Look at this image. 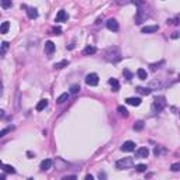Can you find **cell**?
I'll use <instances>...</instances> for the list:
<instances>
[{"instance_id": "cell-1", "label": "cell", "mask_w": 180, "mask_h": 180, "mask_svg": "<svg viewBox=\"0 0 180 180\" xmlns=\"http://www.w3.org/2000/svg\"><path fill=\"white\" fill-rule=\"evenodd\" d=\"M165 107H166V99H165V96H158V97L153 100V103H152V106H151V110H152L153 114H158V113H162V111H163Z\"/></svg>"}, {"instance_id": "cell-2", "label": "cell", "mask_w": 180, "mask_h": 180, "mask_svg": "<svg viewBox=\"0 0 180 180\" xmlns=\"http://www.w3.org/2000/svg\"><path fill=\"white\" fill-rule=\"evenodd\" d=\"M106 59L108 62H118L121 61V52L117 47H110L106 51Z\"/></svg>"}, {"instance_id": "cell-3", "label": "cell", "mask_w": 180, "mask_h": 180, "mask_svg": "<svg viewBox=\"0 0 180 180\" xmlns=\"http://www.w3.org/2000/svg\"><path fill=\"white\" fill-rule=\"evenodd\" d=\"M132 165H134V160H132V158H124V159H120V160H117L116 168L118 170H124V169L131 168Z\"/></svg>"}, {"instance_id": "cell-4", "label": "cell", "mask_w": 180, "mask_h": 180, "mask_svg": "<svg viewBox=\"0 0 180 180\" xmlns=\"http://www.w3.org/2000/svg\"><path fill=\"white\" fill-rule=\"evenodd\" d=\"M149 18V16L142 10V9H138L137 14H135V24H142L144 21H146Z\"/></svg>"}, {"instance_id": "cell-5", "label": "cell", "mask_w": 180, "mask_h": 180, "mask_svg": "<svg viewBox=\"0 0 180 180\" xmlns=\"http://www.w3.org/2000/svg\"><path fill=\"white\" fill-rule=\"evenodd\" d=\"M86 85L87 86H97L99 85V76L97 73H89L86 76Z\"/></svg>"}, {"instance_id": "cell-6", "label": "cell", "mask_w": 180, "mask_h": 180, "mask_svg": "<svg viewBox=\"0 0 180 180\" xmlns=\"http://www.w3.org/2000/svg\"><path fill=\"white\" fill-rule=\"evenodd\" d=\"M135 142H132V141H127V142H124L123 144V146H121V151L123 152H132V151H135Z\"/></svg>"}, {"instance_id": "cell-7", "label": "cell", "mask_w": 180, "mask_h": 180, "mask_svg": "<svg viewBox=\"0 0 180 180\" xmlns=\"http://www.w3.org/2000/svg\"><path fill=\"white\" fill-rule=\"evenodd\" d=\"M106 25H107V28L110 30V31H118V28H120V25H118V21H117L116 18H110L108 21L106 23Z\"/></svg>"}, {"instance_id": "cell-8", "label": "cell", "mask_w": 180, "mask_h": 180, "mask_svg": "<svg viewBox=\"0 0 180 180\" xmlns=\"http://www.w3.org/2000/svg\"><path fill=\"white\" fill-rule=\"evenodd\" d=\"M149 155V149L146 146H141V148L137 149V152H135V156L137 158H148Z\"/></svg>"}, {"instance_id": "cell-9", "label": "cell", "mask_w": 180, "mask_h": 180, "mask_svg": "<svg viewBox=\"0 0 180 180\" xmlns=\"http://www.w3.org/2000/svg\"><path fill=\"white\" fill-rule=\"evenodd\" d=\"M44 51H45L47 55H52V53L55 52V44H53L52 41H47V42H45V48H44Z\"/></svg>"}, {"instance_id": "cell-10", "label": "cell", "mask_w": 180, "mask_h": 180, "mask_svg": "<svg viewBox=\"0 0 180 180\" xmlns=\"http://www.w3.org/2000/svg\"><path fill=\"white\" fill-rule=\"evenodd\" d=\"M69 17H68V14H66V11L65 10H59L58 11V14H56V18H55V23H62V21H66Z\"/></svg>"}, {"instance_id": "cell-11", "label": "cell", "mask_w": 180, "mask_h": 180, "mask_svg": "<svg viewBox=\"0 0 180 180\" xmlns=\"http://www.w3.org/2000/svg\"><path fill=\"white\" fill-rule=\"evenodd\" d=\"M125 101H127V104H129V106H135V107H138L139 104H141V101H142V100H141L139 97H128Z\"/></svg>"}, {"instance_id": "cell-12", "label": "cell", "mask_w": 180, "mask_h": 180, "mask_svg": "<svg viewBox=\"0 0 180 180\" xmlns=\"http://www.w3.org/2000/svg\"><path fill=\"white\" fill-rule=\"evenodd\" d=\"M51 166H52V160H51V159H45V160H42V162H41V165H40V169L42 170V172H45V170L51 169Z\"/></svg>"}, {"instance_id": "cell-13", "label": "cell", "mask_w": 180, "mask_h": 180, "mask_svg": "<svg viewBox=\"0 0 180 180\" xmlns=\"http://www.w3.org/2000/svg\"><path fill=\"white\" fill-rule=\"evenodd\" d=\"M159 30L158 25H146V27H142V34H151V32H156Z\"/></svg>"}, {"instance_id": "cell-14", "label": "cell", "mask_w": 180, "mask_h": 180, "mask_svg": "<svg viewBox=\"0 0 180 180\" xmlns=\"http://www.w3.org/2000/svg\"><path fill=\"white\" fill-rule=\"evenodd\" d=\"M27 16H28V18L34 20V18L38 17V11H37V9H34V7H28L27 9Z\"/></svg>"}, {"instance_id": "cell-15", "label": "cell", "mask_w": 180, "mask_h": 180, "mask_svg": "<svg viewBox=\"0 0 180 180\" xmlns=\"http://www.w3.org/2000/svg\"><path fill=\"white\" fill-rule=\"evenodd\" d=\"M108 83H110V86L113 87V92H118V90H120V83H118V80H117V79L111 77V79L108 80Z\"/></svg>"}, {"instance_id": "cell-16", "label": "cell", "mask_w": 180, "mask_h": 180, "mask_svg": "<svg viewBox=\"0 0 180 180\" xmlns=\"http://www.w3.org/2000/svg\"><path fill=\"white\" fill-rule=\"evenodd\" d=\"M137 75H138V77H139L141 80H146V79H148V73H146V70L142 69V68H139V69L137 70Z\"/></svg>"}, {"instance_id": "cell-17", "label": "cell", "mask_w": 180, "mask_h": 180, "mask_svg": "<svg viewBox=\"0 0 180 180\" xmlns=\"http://www.w3.org/2000/svg\"><path fill=\"white\" fill-rule=\"evenodd\" d=\"M137 92L144 96H149L152 93V89H151V87H137Z\"/></svg>"}, {"instance_id": "cell-18", "label": "cell", "mask_w": 180, "mask_h": 180, "mask_svg": "<svg viewBox=\"0 0 180 180\" xmlns=\"http://www.w3.org/2000/svg\"><path fill=\"white\" fill-rule=\"evenodd\" d=\"M96 52H97V48L93 47V45H87L85 48V51H83L85 55H93V53H96Z\"/></svg>"}, {"instance_id": "cell-19", "label": "cell", "mask_w": 180, "mask_h": 180, "mask_svg": "<svg viewBox=\"0 0 180 180\" xmlns=\"http://www.w3.org/2000/svg\"><path fill=\"white\" fill-rule=\"evenodd\" d=\"M47 106H48V100H47V99H44V100H41V101L37 104V107H35V108H37V111H42V110Z\"/></svg>"}, {"instance_id": "cell-20", "label": "cell", "mask_w": 180, "mask_h": 180, "mask_svg": "<svg viewBox=\"0 0 180 180\" xmlns=\"http://www.w3.org/2000/svg\"><path fill=\"white\" fill-rule=\"evenodd\" d=\"M9 28H10V23H9V21L1 23V27H0V34H6V32L9 31Z\"/></svg>"}, {"instance_id": "cell-21", "label": "cell", "mask_w": 180, "mask_h": 180, "mask_svg": "<svg viewBox=\"0 0 180 180\" xmlns=\"http://www.w3.org/2000/svg\"><path fill=\"white\" fill-rule=\"evenodd\" d=\"M68 65H69V61L65 59V61H61V62H56V64L53 65V68H55V69H62V68L68 66Z\"/></svg>"}, {"instance_id": "cell-22", "label": "cell", "mask_w": 180, "mask_h": 180, "mask_svg": "<svg viewBox=\"0 0 180 180\" xmlns=\"http://www.w3.org/2000/svg\"><path fill=\"white\" fill-rule=\"evenodd\" d=\"M68 99H69V94L68 93H64V94H61L58 99H56V103H65V101H68Z\"/></svg>"}, {"instance_id": "cell-23", "label": "cell", "mask_w": 180, "mask_h": 180, "mask_svg": "<svg viewBox=\"0 0 180 180\" xmlns=\"http://www.w3.org/2000/svg\"><path fill=\"white\" fill-rule=\"evenodd\" d=\"M117 110H118V113H120L123 117H125V118L128 117V110L124 106H118V107H117Z\"/></svg>"}, {"instance_id": "cell-24", "label": "cell", "mask_w": 180, "mask_h": 180, "mask_svg": "<svg viewBox=\"0 0 180 180\" xmlns=\"http://www.w3.org/2000/svg\"><path fill=\"white\" fill-rule=\"evenodd\" d=\"M3 170H4L6 173H11V175L16 173V169H14L11 165H3Z\"/></svg>"}, {"instance_id": "cell-25", "label": "cell", "mask_w": 180, "mask_h": 180, "mask_svg": "<svg viewBox=\"0 0 180 180\" xmlns=\"http://www.w3.org/2000/svg\"><path fill=\"white\" fill-rule=\"evenodd\" d=\"M0 3H1V7H3V9H10L11 6H13V1H11V0H0Z\"/></svg>"}, {"instance_id": "cell-26", "label": "cell", "mask_w": 180, "mask_h": 180, "mask_svg": "<svg viewBox=\"0 0 180 180\" xmlns=\"http://www.w3.org/2000/svg\"><path fill=\"white\" fill-rule=\"evenodd\" d=\"M134 129H135V131L144 129V121H137V123L134 124Z\"/></svg>"}, {"instance_id": "cell-27", "label": "cell", "mask_w": 180, "mask_h": 180, "mask_svg": "<svg viewBox=\"0 0 180 180\" xmlns=\"http://www.w3.org/2000/svg\"><path fill=\"white\" fill-rule=\"evenodd\" d=\"M79 90H80V86L79 85H72L70 86V93H72V94H77Z\"/></svg>"}, {"instance_id": "cell-28", "label": "cell", "mask_w": 180, "mask_h": 180, "mask_svg": "<svg viewBox=\"0 0 180 180\" xmlns=\"http://www.w3.org/2000/svg\"><path fill=\"white\" fill-rule=\"evenodd\" d=\"M123 75H124V77H125L127 80H131V79H132V73H131L128 69H124V70H123Z\"/></svg>"}, {"instance_id": "cell-29", "label": "cell", "mask_w": 180, "mask_h": 180, "mask_svg": "<svg viewBox=\"0 0 180 180\" xmlns=\"http://www.w3.org/2000/svg\"><path fill=\"white\" fill-rule=\"evenodd\" d=\"M170 170H172V172H179V170H180V162L173 163V165L170 166Z\"/></svg>"}, {"instance_id": "cell-30", "label": "cell", "mask_w": 180, "mask_h": 180, "mask_svg": "<svg viewBox=\"0 0 180 180\" xmlns=\"http://www.w3.org/2000/svg\"><path fill=\"white\" fill-rule=\"evenodd\" d=\"M135 169H137L138 172H145V170L148 169V168H146V165H144V163H139V165H137V166H135Z\"/></svg>"}, {"instance_id": "cell-31", "label": "cell", "mask_w": 180, "mask_h": 180, "mask_svg": "<svg viewBox=\"0 0 180 180\" xmlns=\"http://www.w3.org/2000/svg\"><path fill=\"white\" fill-rule=\"evenodd\" d=\"M7 49H9V42H3L1 44V55H4Z\"/></svg>"}, {"instance_id": "cell-32", "label": "cell", "mask_w": 180, "mask_h": 180, "mask_svg": "<svg viewBox=\"0 0 180 180\" xmlns=\"http://www.w3.org/2000/svg\"><path fill=\"white\" fill-rule=\"evenodd\" d=\"M117 4L120 6H124V4H128V3H132V0H116Z\"/></svg>"}, {"instance_id": "cell-33", "label": "cell", "mask_w": 180, "mask_h": 180, "mask_svg": "<svg viewBox=\"0 0 180 180\" xmlns=\"http://www.w3.org/2000/svg\"><path fill=\"white\" fill-rule=\"evenodd\" d=\"M16 107H17V108L20 107V92L16 93Z\"/></svg>"}, {"instance_id": "cell-34", "label": "cell", "mask_w": 180, "mask_h": 180, "mask_svg": "<svg viewBox=\"0 0 180 180\" xmlns=\"http://www.w3.org/2000/svg\"><path fill=\"white\" fill-rule=\"evenodd\" d=\"M179 21H180V18L179 17H176V18H173V20H168V24H175V25H177L179 24Z\"/></svg>"}, {"instance_id": "cell-35", "label": "cell", "mask_w": 180, "mask_h": 180, "mask_svg": "<svg viewBox=\"0 0 180 180\" xmlns=\"http://www.w3.org/2000/svg\"><path fill=\"white\" fill-rule=\"evenodd\" d=\"M160 65H163V61H162V62H159V64H152V65H151V68H152V70H156V69H158V66H160Z\"/></svg>"}, {"instance_id": "cell-36", "label": "cell", "mask_w": 180, "mask_h": 180, "mask_svg": "<svg viewBox=\"0 0 180 180\" xmlns=\"http://www.w3.org/2000/svg\"><path fill=\"white\" fill-rule=\"evenodd\" d=\"M9 131H11V128H4V129H1V132H0V137H4Z\"/></svg>"}, {"instance_id": "cell-37", "label": "cell", "mask_w": 180, "mask_h": 180, "mask_svg": "<svg viewBox=\"0 0 180 180\" xmlns=\"http://www.w3.org/2000/svg\"><path fill=\"white\" fill-rule=\"evenodd\" d=\"M62 32V30L59 28V27H56V28H53V35H59Z\"/></svg>"}, {"instance_id": "cell-38", "label": "cell", "mask_w": 180, "mask_h": 180, "mask_svg": "<svg viewBox=\"0 0 180 180\" xmlns=\"http://www.w3.org/2000/svg\"><path fill=\"white\" fill-rule=\"evenodd\" d=\"M170 37H172L173 40H176V38H179V32H173V34H172Z\"/></svg>"}, {"instance_id": "cell-39", "label": "cell", "mask_w": 180, "mask_h": 180, "mask_svg": "<svg viewBox=\"0 0 180 180\" xmlns=\"http://www.w3.org/2000/svg\"><path fill=\"white\" fill-rule=\"evenodd\" d=\"M159 152H160V149H159L158 146H155V149H153V153H155V155L158 156V155H159Z\"/></svg>"}, {"instance_id": "cell-40", "label": "cell", "mask_w": 180, "mask_h": 180, "mask_svg": "<svg viewBox=\"0 0 180 180\" xmlns=\"http://www.w3.org/2000/svg\"><path fill=\"white\" fill-rule=\"evenodd\" d=\"M69 179H76V176L72 175V176H65V177H64V180H69Z\"/></svg>"}, {"instance_id": "cell-41", "label": "cell", "mask_w": 180, "mask_h": 180, "mask_svg": "<svg viewBox=\"0 0 180 180\" xmlns=\"http://www.w3.org/2000/svg\"><path fill=\"white\" fill-rule=\"evenodd\" d=\"M132 3H135L137 6H141V4H142V0H132Z\"/></svg>"}, {"instance_id": "cell-42", "label": "cell", "mask_w": 180, "mask_h": 180, "mask_svg": "<svg viewBox=\"0 0 180 180\" xmlns=\"http://www.w3.org/2000/svg\"><path fill=\"white\" fill-rule=\"evenodd\" d=\"M85 179H86V180H93V176H92V175H86Z\"/></svg>"}, {"instance_id": "cell-43", "label": "cell", "mask_w": 180, "mask_h": 180, "mask_svg": "<svg viewBox=\"0 0 180 180\" xmlns=\"http://www.w3.org/2000/svg\"><path fill=\"white\" fill-rule=\"evenodd\" d=\"M99 177H100V179H106V175H104V173H100Z\"/></svg>"}, {"instance_id": "cell-44", "label": "cell", "mask_w": 180, "mask_h": 180, "mask_svg": "<svg viewBox=\"0 0 180 180\" xmlns=\"http://www.w3.org/2000/svg\"><path fill=\"white\" fill-rule=\"evenodd\" d=\"M179 80H180V75H179Z\"/></svg>"}, {"instance_id": "cell-45", "label": "cell", "mask_w": 180, "mask_h": 180, "mask_svg": "<svg viewBox=\"0 0 180 180\" xmlns=\"http://www.w3.org/2000/svg\"><path fill=\"white\" fill-rule=\"evenodd\" d=\"M179 117H180V111H179Z\"/></svg>"}]
</instances>
